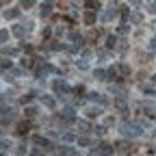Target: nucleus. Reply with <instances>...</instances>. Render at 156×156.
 Returning a JSON list of instances; mask_svg holds the SVG:
<instances>
[{
    "label": "nucleus",
    "mask_w": 156,
    "mask_h": 156,
    "mask_svg": "<svg viewBox=\"0 0 156 156\" xmlns=\"http://www.w3.org/2000/svg\"><path fill=\"white\" fill-rule=\"evenodd\" d=\"M9 41V30H0V44Z\"/></svg>",
    "instance_id": "nucleus-26"
},
{
    "label": "nucleus",
    "mask_w": 156,
    "mask_h": 156,
    "mask_svg": "<svg viewBox=\"0 0 156 156\" xmlns=\"http://www.w3.org/2000/svg\"><path fill=\"white\" fill-rule=\"evenodd\" d=\"M83 20H85V24H89V26H91V24L95 22V13H93V11H87Z\"/></svg>",
    "instance_id": "nucleus-17"
},
{
    "label": "nucleus",
    "mask_w": 156,
    "mask_h": 156,
    "mask_svg": "<svg viewBox=\"0 0 156 156\" xmlns=\"http://www.w3.org/2000/svg\"><path fill=\"white\" fill-rule=\"evenodd\" d=\"M85 7H89V11H98V9H100L102 7V2H93V0H89V2H85Z\"/></svg>",
    "instance_id": "nucleus-19"
},
{
    "label": "nucleus",
    "mask_w": 156,
    "mask_h": 156,
    "mask_svg": "<svg viewBox=\"0 0 156 156\" xmlns=\"http://www.w3.org/2000/svg\"><path fill=\"white\" fill-rule=\"evenodd\" d=\"M152 83H154V85H156V74H154V76H152Z\"/></svg>",
    "instance_id": "nucleus-41"
},
{
    "label": "nucleus",
    "mask_w": 156,
    "mask_h": 156,
    "mask_svg": "<svg viewBox=\"0 0 156 156\" xmlns=\"http://www.w3.org/2000/svg\"><path fill=\"white\" fill-rule=\"evenodd\" d=\"M150 28H152V30H156V22H152V24H150Z\"/></svg>",
    "instance_id": "nucleus-40"
},
{
    "label": "nucleus",
    "mask_w": 156,
    "mask_h": 156,
    "mask_svg": "<svg viewBox=\"0 0 156 156\" xmlns=\"http://www.w3.org/2000/svg\"><path fill=\"white\" fill-rule=\"evenodd\" d=\"M143 22V15L136 11V13H130V24H141Z\"/></svg>",
    "instance_id": "nucleus-13"
},
{
    "label": "nucleus",
    "mask_w": 156,
    "mask_h": 156,
    "mask_svg": "<svg viewBox=\"0 0 156 156\" xmlns=\"http://www.w3.org/2000/svg\"><path fill=\"white\" fill-rule=\"evenodd\" d=\"M111 91H113V93H122L124 89H122L119 85H111Z\"/></svg>",
    "instance_id": "nucleus-33"
},
{
    "label": "nucleus",
    "mask_w": 156,
    "mask_h": 156,
    "mask_svg": "<svg viewBox=\"0 0 156 156\" xmlns=\"http://www.w3.org/2000/svg\"><path fill=\"white\" fill-rule=\"evenodd\" d=\"M115 106L119 108L122 113H128V104H126V100H124V98H117V100H115Z\"/></svg>",
    "instance_id": "nucleus-8"
},
{
    "label": "nucleus",
    "mask_w": 156,
    "mask_h": 156,
    "mask_svg": "<svg viewBox=\"0 0 156 156\" xmlns=\"http://www.w3.org/2000/svg\"><path fill=\"white\" fill-rule=\"evenodd\" d=\"M11 33H13L15 37H24V33H26V28H24L22 24H15V26L11 28Z\"/></svg>",
    "instance_id": "nucleus-9"
},
{
    "label": "nucleus",
    "mask_w": 156,
    "mask_h": 156,
    "mask_svg": "<svg viewBox=\"0 0 156 156\" xmlns=\"http://www.w3.org/2000/svg\"><path fill=\"white\" fill-rule=\"evenodd\" d=\"M145 93H147V95H156V91H154L152 87H145Z\"/></svg>",
    "instance_id": "nucleus-39"
},
{
    "label": "nucleus",
    "mask_w": 156,
    "mask_h": 156,
    "mask_svg": "<svg viewBox=\"0 0 156 156\" xmlns=\"http://www.w3.org/2000/svg\"><path fill=\"white\" fill-rule=\"evenodd\" d=\"M93 76L98 78V80H108V78H106V72H104V69H95V72H93Z\"/></svg>",
    "instance_id": "nucleus-21"
},
{
    "label": "nucleus",
    "mask_w": 156,
    "mask_h": 156,
    "mask_svg": "<svg viewBox=\"0 0 156 156\" xmlns=\"http://www.w3.org/2000/svg\"><path fill=\"white\" fill-rule=\"evenodd\" d=\"M117 147H119V152H122V154H132V150H134L130 143H119Z\"/></svg>",
    "instance_id": "nucleus-15"
},
{
    "label": "nucleus",
    "mask_w": 156,
    "mask_h": 156,
    "mask_svg": "<svg viewBox=\"0 0 156 156\" xmlns=\"http://www.w3.org/2000/svg\"><path fill=\"white\" fill-rule=\"evenodd\" d=\"M28 128H30V126H28V122H22V124H17V130H15V132H17L20 136H24V134L28 132Z\"/></svg>",
    "instance_id": "nucleus-10"
},
{
    "label": "nucleus",
    "mask_w": 156,
    "mask_h": 156,
    "mask_svg": "<svg viewBox=\"0 0 156 156\" xmlns=\"http://www.w3.org/2000/svg\"><path fill=\"white\" fill-rule=\"evenodd\" d=\"M147 48H150V52H156V39H152V41H150V46H147Z\"/></svg>",
    "instance_id": "nucleus-36"
},
{
    "label": "nucleus",
    "mask_w": 156,
    "mask_h": 156,
    "mask_svg": "<svg viewBox=\"0 0 156 156\" xmlns=\"http://www.w3.org/2000/svg\"><path fill=\"white\" fill-rule=\"evenodd\" d=\"M0 67H2V69H13L11 67V61H7L5 56H0Z\"/></svg>",
    "instance_id": "nucleus-23"
},
{
    "label": "nucleus",
    "mask_w": 156,
    "mask_h": 156,
    "mask_svg": "<svg viewBox=\"0 0 156 156\" xmlns=\"http://www.w3.org/2000/svg\"><path fill=\"white\" fill-rule=\"evenodd\" d=\"M78 128H80V132H89V124L87 122H78Z\"/></svg>",
    "instance_id": "nucleus-27"
},
{
    "label": "nucleus",
    "mask_w": 156,
    "mask_h": 156,
    "mask_svg": "<svg viewBox=\"0 0 156 156\" xmlns=\"http://www.w3.org/2000/svg\"><path fill=\"white\" fill-rule=\"evenodd\" d=\"M33 143H35V145H39V147H44V150H52V143L46 139V136H41V134L33 136Z\"/></svg>",
    "instance_id": "nucleus-3"
},
{
    "label": "nucleus",
    "mask_w": 156,
    "mask_h": 156,
    "mask_svg": "<svg viewBox=\"0 0 156 156\" xmlns=\"http://www.w3.org/2000/svg\"><path fill=\"white\" fill-rule=\"evenodd\" d=\"M20 50L17 48H2V52H0V56H15Z\"/></svg>",
    "instance_id": "nucleus-14"
},
{
    "label": "nucleus",
    "mask_w": 156,
    "mask_h": 156,
    "mask_svg": "<svg viewBox=\"0 0 156 156\" xmlns=\"http://www.w3.org/2000/svg\"><path fill=\"white\" fill-rule=\"evenodd\" d=\"M11 147V141H7V139H0V152H5V150H9Z\"/></svg>",
    "instance_id": "nucleus-24"
},
{
    "label": "nucleus",
    "mask_w": 156,
    "mask_h": 156,
    "mask_svg": "<svg viewBox=\"0 0 156 156\" xmlns=\"http://www.w3.org/2000/svg\"><path fill=\"white\" fill-rule=\"evenodd\" d=\"M17 15H20V9H7V11H5V17H7V20H15Z\"/></svg>",
    "instance_id": "nucleus-16"
},
{
    "label": "nucleus",
    "mask_w": 156,
    "mask_h": 156,
    "mask_svg": "<svg viewBox=\"0 0 156 156\" xmlns=\"http://www.w3.org/2000/svg\"><path fill=\"white\" fill-rule=\"evenodd\" d=\"M147 11H150V13H156V2H150V5H147Z\"/></svg>",
    "instance_id": "nucleus-37"
},
{
    "label": "nucleus",
    "mask_w": 156,
    "mask_h": 156,
    "mask_svg": "<svg viewBox=\"0 0 156 156\" xmlns=\"http://www.w3.org/2000/svg\"><path fill=\"white\" fill-rule=\"evenodd\" d=\"M78 145H91V139H87V136H80V139H78Z\"/></svg>",
    "instance_id": "nucleus-30"
},
{
    "label": "nucleus",
    "mask_w": 156,
    "mask_h": 156,
    "mask_svg": "<svg viewBox=\"0 0 156 156\" xmlns=\"http://www.w3.org/2000/svg\"><path fill=\"white\" fill-rule=\"evenodd\" d=\"M63 141H74V134H69V132L63 134Z\"/></svg>",
    "instance_id": "nucleus-38"
},
{
    "label": "nucleus",
    "mask_w": 156,
    "mask_h": 156,
    "mask_svg": "<svg viewBox=\"0 0 156 156\" xmlns=\"http://www.w3.org/2000/svg\"><path fill=\"white\" fill-rule=\"evenodd\" d=\"M106 76H108V80H119V67H111L106 72Z\"/></svg>",
    "instance_id": "nucleus-7"
},
{
    "label": "nucleus",
    "mask_w": 156,
    "mask_h": 156,
    "mask_svg": "<svg viewBox=\"0 0 156 156\" xmlns=\"http://www.w3.org/2000/svg\"><path fill=\"white\" fill-rule=\"evenodd\" d=\"M52 87H54V91H56V93H69V91H72L63 80H54V85H52Z\"/></svg>",
    "instance_id": "nucleus-4"
},
{
    "label": "nucleus",
    "mask_w": 156,
    "mask_h": 156,
    "mask_svg": "<svg viewBox=\"0 0 156 156\" xmlns=\"http://www.w3.org/2000/svg\"><path fill=\"white\" fill-rule=\"evenodd\" d=\"M35 115H37V108L35 106H28L26 108V117H35Z\"/></svg>",
    "instance_id": "nucleus-28"
},
{
    "label": "nucleus",
    "mask_w": 156,
    "mask_h": 156,
    "mask_svg": "<svg viewBox=\"0 0 156 156\" xmlns=\"http://www.w3.org/2000/svg\"><path fill=\"white\" fill-rule=\"evenodd\" d=\"M87 117H89V119H93V117H100L102 115V108L100 106H87Z\"/></svg>",
    "instance_id": "nucleus-5"
},
{
    "label": "nucleus",
    "mask_w": 156,
    "mask_h": 156,
    "mask_svg": "<svg viewBox=\"0 0 156 156\" xmlns=\"http://www.w3.org/2000/svg\"><path fill=\"white\" fill-rule=\"evenodd\" d=\"M9 76H11V80H13V78H20V76H22V72H20V69H9V72H7V80H9Z\"/></svg>",
    "instance_id": "nucleus-22"
},
{
    "label": "nucleus",
    "mask_w": 156,
    "mask_h": 156,
    "mask_svg": "<svg viewBox=\"0 0 156 156\" xmlns=\"http://www.w3.org/2000/svg\"><path fill=\"white\" fill-rule=\"evenodd\" d=\"M0 156H2V154H0Z\"/></svg>",
    "instance_id": "nucleus-43"
},
{
    "label": "nucleus",
    "mask_w": 156,
    "mask_h": 156,
    "mask_svg": "<svg viewBox=\"0 0 156 156\" xmlns=\"http://www.w3.org/2000/svg\"><path fill=\"white\" fill-rule=\"evenodd\" d=\"M76 65L80 67V69H87V67H89V63L85 61V58H80V61H76Z\"/></svg>",
    "instance_id": "nucleus-31"
},
{
    "label": "nucleus",
    "mask_w": 156,
    "mask_h": 156,
    "mask_svg": "<svg viewBox=\"0 0 156 156\" xmlns=\"http://www.w3.org/2000/svg\"><path fill=\"white\" fill-rule=\"evenodd\" d=\"M22 67H24V69H33V67H35V58H30V56L26 58V56H24V58H22Z\"/></svg>",
    "instance_id": "nucleus-12"
},
{
    "label": "nucleus",
    "mask_w": 156,
    "mask_h": 156,
    "mask_svg": "<svg viewBox=\"0 0 156 156\" xmlns=\"http://www.w3.org/2000/svg\"><path fill=\"white\" fill-rule=\"evenodd\" d=\"M35 2H33V0H24V2H22V9H30Z\"/></svg>",
    "instance_id": "nucleus-32"
},
{
    "label": "nucleus",
    "mask_w": 156,
    "mask_h": 156,
    "mask_svg": "<svg viewBox=\"0 0 156 156\" xmlns=\"http://www.w3.org/2000/svg\"><path fill=\"white\" fill-rule=\"evenodd\" d=\"M117 46V37L115 35H108L106 37V48H115Z\"/></svg>",
    "instance_id": "nucleus-20"
},
{
    "label": "nucleus",
    "mask_w": 156,
    "mask_h": 156,
    "mask_svg": "<svg viewBox=\"0 0 156 156\" xmlns=\"http://www.w3.org/2000/svg\"><path fill=\"white\" fill-rule=\"evenodd\" d=\"M119 130H122L124 136H130V139H134V136H141V134H143L141 126H139V124H134V122H122Z\"/></svg>",
    "instance_id": "nucleus-1"
},
{
    "label": "nucleus",
    "mask_w": 156,
    "mask_h": 156,
    "mask_svg": "<svg viewBox=\"0 0 156 156\" xmlns=\"http://www.w3.org/2000/svg\"><path fill=\"white\" fill-rule=\"evenodd\" d=\"M98 37H100V30H91L89 33V41H95Z\"/></svg>",
    "instance_id": "nucleus-29"
},
{
    "label": "nucleus",
    "mask_w": 156,
    "mask_h": 156,
    "mask_svg": "<svg viewBox=\"0 0 156 156\" xmlns=\"http://www.w3.org/2000/svg\"><path fill=\"white\" fill-rule=\"evenodd\" d=\"M39 13H41V17H48V15L52 13V5H50V2H44V5H41V11H39Z\"/></svg>",
    "instance_id": "nucleus-11"
},
{
    "label": "nucleus",
    "mask_w": 156,
    "mask_h": 156,
    "mask_svg": "<svg viewBox=\"0 0 156 156\" xmlns=\"http://www.w3.org/2000/svg\"><path fill=\"white\" fill-rule=\"evenodd\" d=\"M117 13H119V7H117V5H111V7L102 13V22H111V20H113Z\"/></svg>",
    "instance_id": "nucleus-2"
},
{
    "label": "nucleus",
    "mask_w": 156,
    "mask_h": 156,
    "mask_svg": "<svg viewBox=\"0 0 156 156\" xmlns=\"http://www.w3.org/2000/svg\"><path fill=\"white\" fill-rule=\"evenodd\" d=\"M33 95H35V93H33V91H30V93H26V95H24V98H22V102H30V100H33Z\"/></svg>",
    "instance_id": "nucleus-35"
},
{
    "label": "nucleus",
    "mask_w": 156,
    "mask_h": 156,
    "mask_svg": "<svg viewBox=\"0 0 156 156\" xmlns=\"http://www.w3.org/2000/svg\"><path fill=\"white\" fill-rule=\"evenodd\" d=\"M0 132H2V130H0Z\"/></svg>",
    "instance_id": "nucleus-42"
},
{
    "label": "nucleus",
    "mask_w": 156,
    "mask_h": 156,
    "mask_svg": "<svg viewBox=\"0 0 156 156\" xmlns=\"http://www.w3.org/2000/svg\"><path fill=\"white\" fill-rule=\"evenodd\" d=\"M41 104H44L46 108H54V106H56V100H54L52 95H41Z\"/></svg>",
    "instance_id": "nucleus-6"
},
{
    "label": "nucleus",
    "mask_w": 156,
    "mask_h": 156,
    "mask_svg": "<svg viewBox=\"0 0 156 156\" xmlns=\"http://www.w3.org/2000/svg\"><path fill=\"white\" fill-rule=\"evenodd\" d=\"M117 33H119V35H124V33H128V24H122L119 28H117Z\"/></svg>",
    "instance_id": "nucleus-34"
},
{
    "label": "nucleus",
    "mask_w": 156,
    "mask_h": 156,
    "mask_svg": "<svg viewBox=\"0 0 156 156\" xmlns=\"http://www.w3.org/2000/svg\"><path fill=\"white\" fill-rule=\"evenodd\" d=\"M63 117L74 122V106H65V108H63Z\"/></svg>",
    "instance_id": "nucleus-18"
},
{
    "label": "nucleus",
    "mask_w": 156,
    "mask_h": 156,
    "mask_svg": "<svg viewBox=\"0 0 156 156\" xmlns=\"http://www.w3.org/2000/svg\"><path fill=\"white\" fill-rule=\"evenodd\" d=\"M119 74H122V76H128V74H130V67H128L126 63H122V65H119Z\"/></svg>",
    "instance_id": "nucleus-25"
}]
</instances>
